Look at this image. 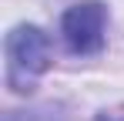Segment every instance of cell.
<instances>
[{"mask_svg":"<svg viewBox=\"0 0 124 121\" xmlns=\"http://www.w3.org/2000/svg\"><path fill=\"white\" fill-rule=\"evenodd\" d=\"M3 54H7V84L23 94L34 91V81L50 67V40L40 27L20 24L7 34Z\"/></svg>","mask_w":124,"mask_h":121,"instance_id":"6da1fadb","label":"cell"},{"mask_svg":"<svg viewBox=\"0 0 124 121\" xmlns=\"http://www.w3.org/2000/svg\"><path fill=\"white\" fill-rule=\"evenodd\" d=\"M104 27H107V10L97 0H84L74 3L61 20L64 44L74 54H97L104 47Z\"/></svg>","mask_w":124,"mask_h":121,"instance_id":"7a4b0ae2","label":"cell"}]
</instances>
